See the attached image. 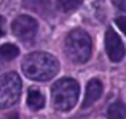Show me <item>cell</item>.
Returning a JSON list of instances; mask_svg holds the SVG:
<instances>
[{"instance_id": "11", "label": "cell", "mask_w": 126, "mask_h": 119, "mask_svg": "<svg viewBox=\"0 0 126 119\" xmlns=\"http://www.w3.org/2000/svg\"><path fill=\"white\" fill-rule=\"evenodd\" d=\"M109 119H126V105L123 102H115L107 110Z\"/></svg>"}, {"instance_id": "5", "label": "cell", "mask_w": 126, "mask_h": 119, "mask_svg": "<svg viewBox=\"0 0 126 119\" xmlns=\"http://www.w3.org/2000/svg\"><path fill=\"white\" fill-rule=\"evenodd\" d=\"M38 30V24L32 16H27V14H21L13 21L11 24V32L16 35L19 40L22 41H29L35 37Z\"/></svg>"}, {"instance_id": "6", "label": "cell", "mask_w": 126, "mask_h": 119, "mask_svg": "<svg viewBox=\"0 0 126 119\" xmlns=\"http://www.w3.org/2000/svg\"><path fill=\"white\" fill-rule=\"evenodd\" d=\"M105 51L112 62H120L125 57V43L113 29H107L105 32Z\"/></svg>"}, {"instance_id": "8", "label": "cell", "mask_w": 126, "mask_h": 119, "mask_svg": "<svg viewBox=\"0 0 126 119\" xmlns=\"http://www.w3.org/2000/svg\"><path fill=\"white\" fill-rule=\"evenodd\" d=\"M27 105L31 110H42L45 107V97L38 87H31L27 92Z\"/></svg>"}, {"instance_id": "14", "label": "cell", "mask_w": 126, "mask_h": 119, "mask_svg": "<svg viewBox=\"0 0 126 119\" xmlns=\"http://www.w3.org/2000/svg\"><path fill=\"white\" fill-rule=\"evenodd\" d=\"M113 5L121 11H126V0H113Z\"/></svg>"}, {"instance_id": "3", "label": "cell", "mask_w": 126, "mask_h": 119, "mask_svg": "<svg viewBox=\"0 0 126 119\" xmlns=\"http://www.w3.org/2000/svg\"><path fill=\"white\" fill-rule=\"evenodd\" d=\"M80 94V86L72 78H62L51 87V100L56 110L69 111L75 107Z\"/></svg>"}, {"instance_id": "12", "label": "cell", "mask_w": 126, "mask_h": 119, "mask_svg": "<svg viewBox=\"0 0 126 119\" xmlns=\"http://www.w3.org/2000/svg\"><path fill=\"white\" fill-rule=\"evenodd\" d=\"M58 5L62 11H72L81 5V0H58Z\"/></svg>"}, {"instance_id": "4", "label": "cell", "mask_w": 126, "mask_h": 119, "mask_svg": "<svg viewBox=\"0 0 126 119\" xmlns=\"http://www.w3.org/2000/svg\"><path fill=\"white\" fill-rule=\"evenodd\" d=\"M21 78L15 71L2 75L0 76V110L13 107L21 97Z\"/></svg>"}, {"instance_id": "2", "label": "cell", "mask_w": 126, "mask_h": 119, "mask_svg": "<svg viewBox=\"0 0 126 119\" xmlns=\"http://www.w3.org/2000/svg\"><path fill=\"white\" fill-rule=\"evenodd\" d=\"M64 49L67 57L74 64H85L91 57V51H93L91 37L81 29H74L65 37Z\"/></svg>"}, {"instance_id": "9", "label": "cell", "mask_w": 126, "mask_h": 119, "mask_svg": "<svg viewBox=\"0 0 126 119\" xmlns=\"http://www.w3.org/2000/svg\"><path fill=\"white\" fill-rule=\"evenodd\" d=\"M24 6L40 13L42 16H48V13H51V3L48 0H24Z\"/></svg>"}, {"instance_id": "1", "label": "cell", "mask_w": 126, "mask_h": 119, "mask_svg": "<svg viewBox=\"0 0 126 119\" xmlns=\"http://www.w3.org/2000/svg\"><path fill=\"white\" fill-rule=\"evenodd\" d=\"M22 73L29 79L35 81H48L53 76H56L59 70V64L56 57L46 52H32L24 57L21 64Z\"/></svg>"}, {"instance_id": "10", "label": "cell", "mask_w": 126, "mask_h": 119, "mask_svg": "<svg viewBox=\"0 0 126 119\" xmlns=\"http://www.w3.org/2000/svg\"><path fill=\"white\" fill-rule=\"evenodd\" d=\"M19 56V49L16 45H13V43H5V45L0 46V60H13V59H16Z\"/></svg>"}, {"instance_id": "16", "label": "cell", "mask_w": 126, "mask_h": 119, "mask_svg": "<svg viewBox=\"0 0 126 119\" xmlns=\"http://www.w3.org/2000/svg\"><path fill=\"white\" fill-rule=\"evenodd\" d=\"M5 119H19V114L18 113H10Z\"/></svg>"}, {"instance_id": "13", "label": "cell", "mask_w": 126, "mask_h": 119, "mask_svg": "<svg viewBox=\"0 0 126 119\" xmlns=\"http://www.w3.org/2000/svg\"><path fill=\"white\" fill-rule=\"evenodd\" d=\"M115 24H117L118 29L126 35V16H118V18L115 19Z\"/></svg>"}, {"instance_id": "15", "label": "cell", "mask_w": 126, "mask_h": 119, "mask_svg": "<svg viewBox=\"0 0 126 119\" xmlns=\"http://www.w3.org/2000/svg\"><path fill=\"white\" fill-rule=\"evenodd\" d=\"M3 32H5V21H3V18L0 16V37L3 35Z\"/></svg>"}, {"instance_id": "7", "label": "cell", "mask_w": 126, "mask_h": 119, "mask_svg": "<svg viewBox=\"0 0 126 119\" xmlns=\"http://www.w3.org/2000/svg\"><path fill=\"white\" fill-rule=\"evenodd\" d=\"M102 83L97 78H93L88 81L86 84V94H85V102H83V108H88L97 100L102 95Z\"/></svg>"}]
</instances>
